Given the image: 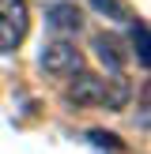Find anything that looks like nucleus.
<instances>
[{
  "label": "nucleus",
  "instance_id": "obj_1",
  "mask_svg": "<svg viewBox=\"0 0 151 154\" xmlns=\"http://www.w3.org/2000/svg\"><path fill=\"white\" fill-rule=\"evenodd\" d=\"M64 102L76 109H121L128 102V87L121 83V75H91V72H76V79L68 83Z\"/></svg>",
  "mask_w": 151,
  "mask_h": 154
},
{
  "label": "nucleus",
  "instance_id": "obj_2",
  "mask_svg": "<svg viewBox=\"0 0 151 154\" xmlns=\"http://www.w3.org/2000/svg\"><path fill=\"white\" fill-rule=\"evenodd\" d=\"M38 64H42V72H45V75H57V79H68V75L83 72V53L76 49L72 42L57 38V42H49V45L42 49Z\"/></svg>",
  "mask_w": 151,
  "mask_h": 154
},
{
  "label": "nucleus",
  "instance_id": "obj_3",
  "mask_svg": "<svg viewBox=\"0 0 151 154\" xmlns=\"http://www.w3.org/2000/svg\"><path fill=\"white\" fill-rule=\"evenodd\" d=\"M30 11L27 0H0V53H15V45L27 38Z\"/></svg>",
  "mask_w": 151,
  "mask_h": 154
},
{
  "label": "nucleus",
  "instance_id": "obj_4",
  "mask_svg": "<svg viewBox=\"0 0 151 154\" xmlns=\"http://www.w3.org/2000/svg\"><path fill=\"white\" fill-rule=\"evenodd\" d=\"M45 26H49L53 34H76V30L83 26L79 8H76L72 0H53V4H45Z\"/></svg>",
  "mask_w": 151,
  "mask_h": 154
},
{
  "label": "nucleus",
  "instance_id": "obj_5",
  "mask_svg": "<svg viewBox=\"0 0 151 154\" xmlns=\"http://www.w3.org/2000/svg\"><path fill=\"white\" fill-rule=\"evenodd\" d=\"M95 53H98V60L110 68V75H121V72H125V57L117 53V42H113V38L98 34L95 38Z\"/></svg>",
  "mask_w": 151,
  "mask_h": 154
},
{
  "label": "nucleus",
  "instance_id": "obj_6",
  "mask_svg": "<svg viewBox=\"0 0 151 154\" xmlns=\"http://www.w3.org/2000/svg\"><path fill=\"white\" fill-rule=\"evenodd\" d=\"M95 11H102L106 19H113V23H132L136 15H132V8H128V0H87Z\"/></svg>",
  "mask_w": 151,
  "mask_h": 154
},
{
  "label": "nucleus",
  "instance_id": "obj_7",
  "mask_svg": "<svg viewBox=\"0 0 151 154\" xmlns=\"http://www.w3.org/2000/svg\"><path fill=\"white\" fill-rule=\"evenodd\" d=\"M128 38H132V49H136V60H140V68H147V23H143L140 15L128 23Z\"/></svg>",
  "mask_w": 151,
  "mask_h": 154
},
{
  "label": "nucleus",
  "instance_id": "obj_8",
  "mask_svg": "<svg viewBox=\"0 0 151 154\" xmlns=\"http://www.w3.org/2000/svg\"><path fill=\"white\" fill-rule=\"evenodd\" d=\"M87 139L95 143V147H106V150H125V143H121L113 132H102V128H91V132H87Z\"/></svg>",
  "mask_w": 151,
  "mask_h": 154
}]
</instances>
